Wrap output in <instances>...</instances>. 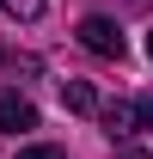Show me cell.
I'll list each match as a JSON object with an SVG mask.
<instances>
[{"label":"cell","instance_id":"3957f363","mask_svg":"<svg viewBox=\"0 0 153 159\" xmlns=\"http://www.w3.org/2000/svg\"><path fill=\"white\" fill-rule=\"evenodd\" d=\"M19 129H37V110L19 92H0V135H19Z\"/></svg>","mask_w":153,"mask_h":159},{"label":"cell","instance_id":"52a82bcc","mask_svg":"<svg viewBox=\"0 0 153 159\" xmlns=\"http://www.w3.org/2000/svg\"><path fill=\"white\" fill-rule=\"evenodd\" d=\"M116 159H147V153H141V147H123V153H116Z\"/></svg>","mask_w":153,"mask_h":159},{"label":"cell","instance_id":"7a4b0ae2","mask_svg":"<svg viewBox=\"0 0 153 159\" xmlns=\"http://www.w3.org/2000/svg\"><path fill=\"white\" fill-rule=\"evenodd\" d=\"M135 129H141V104H135V98L104 104V135H110V141H129Z\"/></svg>","mask_w":153,"mask_h":159},{"label":"cell","instance_id":"6da1fadb","mask_svg":"<svg viewBox=\"0 0 153 159\" xmlns=\"http://www.w3.org/2000/svg\"><path fill=\"white\" fill-rule=\"evenodd\" d=\"M80 43L92 49V55H104V61H123V31H116L110 19H80Z\"/></svg>","mask_w":153,"mask_h":159},{"label":"cell","instance_id":"9c48e42d","mask_svg":"<svg viewBox=\"0 0 153 159\" xmlns=\"http://www.w3.org/2000/svg\"><path fill=\"white\" fill-rule=\"evenodd\" d=\"M147 55H153V37H147Z\"/></svg>","mask_w":153,"mask_h":159},{"label":"cell","instance_id":"5b68a950","mask_svg":"<svg viewBox=\"0 0 153 159\" xmlns=\"http://www.w3.org/2000/svg\"><path fill=\"white\" fill-rule=\"evenodd\" d=\"M0 6H6L12 19H37V12H43V0H0Z\"/></svg>","mask_w":153,"mask_h":159},{"label":"cell","instance_id":"277c9868","mask_svg":"<svg viewBox=\"0 0 153 159\" xmlns=\"http://www.w3.org/2000/svg\"><path fill=\"white\" fill-rule=\"evenodd\" d=\"M61 104H67V110H80V116H86V110H98V98H92V86H86V80H61Z\"/></svg>","mask_w":153,"mask_h":159},{"label":"cell","instance_id":"ba28073f","mask_svg":"<svg viewBox=\"0 0 153 159\" xmlns=\"http://www.w3.org/2000/svg\"><path fill=\"white\" fill-rule=\"evenodd\" d=\"M141 122H147V129H153V104H141Z\"/></svg>","mask_w":153,"mask_h":159},{"label":"cell","instance_id":"8992f818","mask_svg":"<svg viewBox=\"0 0 153 159\" xmlns=\"http://www.w3.org/2000/svg\"><path fill=\"white\" fill-rule=\"evenodd\" d=\"M19 159H67V153H61V147H49V141H43V147H25Z\"/></svg>","mask_w":153,"mask_h":159}]
</instances>
